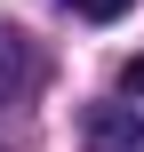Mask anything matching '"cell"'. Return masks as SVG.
Segmentation results:
<instances>
[{
  "mask_svg": "<svg viewBox=\"0 0 144 152\" xmlns=\"http://www.w3.org/2000/svg\"><path fill=\"white\" fill-rule=\"evenodd\" d=\"M104 152H112V144H104Z\"/></svg>",
  "mask_w": 144,
  "mask_h": 152,
  "instance_id": "cell-4",
  "label": "cell"
},
{
  "mask_svg": "<svg viewBox=\"0 0 144 152\" xmlns=\"http://www.w3.org/2000/svg\"><path fill=\"white\" fill-rule=\"evenodd\" d=\"M88 136L112 152H144V112H128V104H88Z\"/></svg>",
  "mask_w": 144,
  "mask_h": 152,
  "instance_id": "cell-1",
  "label": "cell"
},
{
  "mask_svg": "<svg viewBox=\"0 0 144 152\" xmlns=\"http://www.w3.org/2000/svg\"><path fill=\"white\" fill-rule=\"evenodd\" d=\"M120 88H128V96H144V56H128V64H120Z\"/></svg>",
  "mask_w": 144,
  "mask_h": 152,
  "instance_id": "cell-3",
  "label": "cell"
},
{
  "mask_svg": "<svg viewBox=\"0 0 144 152\" xmlns=\"http://www.w3.org/2000/svg\"><path fill=\"white\" fill-rule=\"evenodd\" d=\"M64 8H72V16H88V24H112V16H128L136 0H64Z\"/></svg>",
  "mask_w": 144,
  "mask_h": 152,
  "instance_id": "cell-2",
  "label": "cell"
}]
</instances>
